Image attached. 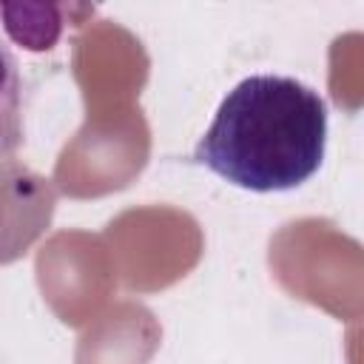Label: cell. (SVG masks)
I'll list each match as a JSON object with an SVG mask.
<instances>
[{
	"label": "cell",
	"mask_w": 364,
	"mask_h": 364,
	"mask_svg": "<svg viewBox=\"0 0 364 364\" xmlns=\"http://www.w3.org/2000/svg\"><path fill=\"white\" fill-rule=\"evenodd\" d=\"M324 151V97L296 77L253 74L219 102L193 159L236 188L276 193L316 176Z\"/></svg>",
	"instance_id": "6da1fadb"
},
{
	"label": "cell",
	"mask_w": 364,
	"mask_h": 364,
	"mask_svg": "<svg viewBox=\"0 0 364 364\" xmlns=\"http://www.w3.org/2000/svg\"><path fill=\"white\" fill-rule=\"evenodd\" d=\"M23 142V77L17 57L0 40V159L11 156Z\"/></svg>",
	"instance_id": "7a4b0ae2"
}]
</instances>
